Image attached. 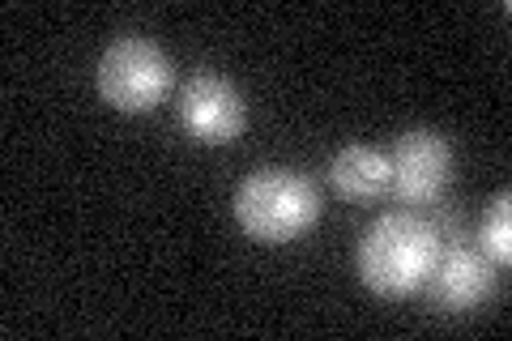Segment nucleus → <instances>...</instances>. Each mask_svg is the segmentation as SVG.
<instances>
[{"instance_id": "20e7f679", "label": "nucleus", "mask_w": 512, "mask_h": 341, "mask_svg": "<svg viewBox=\"0 0 512 341\" xmlns=\"http://www.w3.org/2000/svg\"><path fill=\"white\" fill-rule=\"evenodd\" d=\"M180 124L201 145H231L248 128V107L227 77L197 73L180 94Z\"/></svg>"}, {"instance_id": "0eeeda50", "label": "nucleus", "mask_w": 512, "mask_h": 341, "mask_svg": "<svg viewBox=\"0 0 512 341\" xmlns=\"http://www.w3.org/2000/svg\"><path fill=\"white\" fill-rule=\"evenodd\" d=\"M389 158L372 145H346L329 162V184L342 192L346 201H380L389 192Z\"/></svg>"}, {"instance_id": "f03ea898", "label": "nucleus", "mask_w": 512, "mask_h": 341, "mask_svg": "<svg viewBox=\"0 0 512 341\" xmlns=\"http://www.w3.org/2000/svg\"><path fill=\"white\" fill-rule=\"evenodd\" d=\"M235 218L261 243H291L320 222V192L308 175L261 167L235 188Z\"/></svg>"}, {"instance_id": "f257e3e1", "label": "nucleus", "mask_w": 512, "mask_h": 341, "mask_svg": "<svg viewBox=\"0 0 512 341\" xmlns=\"http://www.w3.org/2000/svg\"><path fill=\"white\" fill-rule=\"evenodd\" d=\"M440 256V231L414 214H384L359 239V278L384 299H410L427 286Z\"/></svg>"}, {"instance_id": "423d86ee", "label": "nucleus", "mask_w": 512, "mask_h": 341, "mask_svg": "<svg viewBox=\"0 0 512 341\" xmlns=\"http://www.w3.org/2000/svg\"><path fill=\"white\" fill-rule=\"evenodd\" d=\"M423 290L431 307H440V312H474L483 299H491L495 269L487 256L470 252L466 243H440L436 269H431Z\"/></svg>"}, {"instance_id": "39448f33", "label": "nucleus", "mask_w": 512, "mask_h": 341, "mask_svg": "<svg viewBox=\"0 0 512 341\" xmlns=\"http://www.w3.org/2000/svg\"><path fill=\"white\" fill-rule=\"evenodd\" d=\"M389 171H393L389 188L406 205H431L444 192L448 175H453V145L440 133H431V128H414V133L397 137Z\"/></svg>"}, {"instance_id": "6e6552de", "label": "nucleus", "mask_w": 512, "mask_h": 341, "mask_svg": "<svg viewBox=\"0 0 512 341\" xmlns=\"http://www.w3.org/2000/svg\"><path fill=\"white\" fill-rule=\"evenodd\" d=\"M478 239H483V256L487 261H495L500 269L512 265V197L508 192H500L487 214H483V226H478Z\"/></svg>"}, {"instance_id": "7ed1b4c3", "label": "nucleus", "mask_w": 512, "mask_h": 341, "mask_svg": "<svg viewBox=\"0 0 512 341\" xmlns=\"http://www.w3.org/2000/svg\"><path fill=\"white\" fill-rule=\"evenodd\" d=\"M175 69L167 52L150 39L124 35L103 52L99 60V94L103 103H111L116 111H154L158 103L171 94Z\"/></svg>"}]
</instances>
